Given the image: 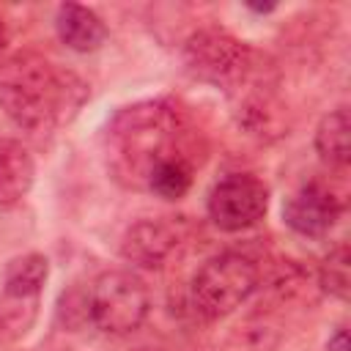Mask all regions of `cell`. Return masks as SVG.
I'll list each match as a JSON object with an SVG mask.
<instances>
[{
    "label": "cell",
    "instance_id": "18",
    "mask_svg": "<svg viewBox=\"0 0 351 351\" xmlns=\"http://www.w3.org/2000/svg\"><path fill=\"white\" fill-rule=\"evenodd\" d=\"M5 47H8V25H5V19H3V14H0V55H3Z\"/></svg>",
    "mask_w": 351,
    "mask_h": 351
},
{
    "label": "cell",
    "instance_id": "6",
    "mask_svg": "<svg viewBox=\"0 0 351 351\" xmlns=\"http://www.w3.org/2000/svg\"><path fill=\"white\" fill-rule=\"evenodd\" d=\"M195 233H197L195 222L181 214L140 217L129 222L126 230L121 233L118 252L134 269L162 271L189 250Z\"/></svg>",
    "mask_w": 351,
    "mask_h": 351
},
{
    "label": "cell",
    "instance_id": "16",
    "mask_svg": "<svg viewBox=\"0 0 351 351\" xmlns=\"http://www.w3.org/2000/svg\"><path fill=\"white\" fill-rule=\"evenodd\" d=\"M58 324L69 332H77L80 326L88 324V285L82 282H71V288H66L58 299Z\"/></svg>",
    "mask_w": 351,
    "mask_h": 351
},
{
    "label": "cell",
    "instance_id": "3",
    "mask_svg": "<svg viewBox=\"0 0 351 351\" xmlns=\"http://www.w3.org/2000/svg\"><path fill=\"white\" fill-rule=\"evenodd\" d=\"M181 60L192 80L222 90L225 99L241 88L280 80V63L271 52L217 22L195 25L181 38Z\"/></svg>",
    "mask_w": 351,
    "mask_h": 351
},
{
    "label": "cell",
    "instance_id": "15",
    "mask_svg": "<svg viewBox=\"0 0 351 351\" xmlns=\"http://www.w3.org/2000/svg\"><path fill=\"white\" fill-rule=\"evenodd\" d=\"M41 310V296H11L0 291V348L22 340Z\"/></svg>",
    "mask_w": 351,
    "mask_h": 351
},
{
    "label": "cell",
    "instance_id": "5",
    "mask_svg": "<svg viewBox=\"0 0 351 351\" xmlns=\"http://www.w3.org/2000/svg\"><path fill=\"white\" fill-rule=\"evenodd\" d=\"M151 315V291L132 269H104L88 282V324L110 337L137 332Z\"/></svg>",
    "mask_w": 351,
    "mask_h": 351
},
{
    "label": "cell",
    "instance_id": "1",
    "mask_svg": "<svg viewBox=\"0 0 351 351\" xmlns=\"http://www.w3.org/2000/svg\"><path fill=\"white\" fill-rule=\"evenodd\" d=\"M110 178L132 192H145L148 178L170 162L203 167L208 137L192 107L176 96H151L118 107L101 132Z\"/></svg>",
    "mask_w": 351,
    "mask_h": 351
},
{
    "label": "cell",
    "instance_id": "12",
    "mask_svg": "<svg viewBox=\"0 0 351 351\" xmlns=\"http://www.w3.org/2000/svg\"><path fill=\"white\" fill-rule=\"evenodd\" d=\"M313 148L321 159V165L337 176L348 170L351 162V115L348 107H335L315 123L313 132Z\"/></svg>",
    "mask_w": 351,
    "mask_h": 351
},
{
    "label": "cell",
    "instance_id": "10",
    "mask_svg": "<svg viewBox=\"0 0 351 351\" xmlns=\"http://www.w3.org/2000/svg\"><path fill=\"white\" fill-rule=\"evenodd\" d=\"M55 36L66 49L77 55H93L107 44L110 27L104 16L90 5L60 3L55 8Z\"/></svg>",
    "mask_w": 351,
    "mask_h": 351
},
{
    "label": "cell",
    "instance_id": "14",
    "mask_svg": "<svg viewBox=\"0 0 351 351\" xmlns=\"http://www.w3.org/2000/svg\"><path fill=\"white\" fill-rule=\"evenodd\" d=\"M315 274V288L318 293L337 299V302H348V291H351V252L346 241H337L335 247H329V252L321 258Z\"/></svg>",
    "mask_w": 351,
    "mask_h": 351
},
{
    "label": "cell",
    "instance_id": "13",
    "mask_svg": "<svg viewBox=\"0 0 351 351\" xmlns=\"http://www.w3.org/2000/svg\"><path fill=\"white\" fill-rule=\"evenodd\" d=\"M49 280V258L44 252H19L3 269V293L11 296H41Z\"/></svg>",
    "mask_w": 351,
    "mask_h": 351
},
{
    "label": "cell",
    "instance_id": "4",
    "mask_svg": "<svg viewBox=\"0 0 351 351\" xmlns=\"http://www.w3.org/2000/svg\"><path fill=\"white\" fill-rule=\"evenodd\" d=\"M261 255L250 250H222L195 269L186 302L203 321L228 318L261 291Z\"/></svg>",
    "mask_w": 351,
    "mask_h": 351
},
{
    "label": "cell",
    "instance_id": "2",
    "mask_svg": "<svg viewBox=\"0 0 351 351\" xmlns=\"http://www.w3.org/2000/svg\"><path fill=\"white\" fill-rule=\"evenodd\" d=\"M90 99V85L77 71L49 58L19 49L0 55V110L33 143H49Z\"/></svg>",
    "mask_w": 351,
    "mask_h": 351
},
{
    "label": "cell",
    "instance_id": "17",
    "mask_svg": "<svg viewBox=\"0 0 351 351\" xmlns=\"http://www.w3.org/2000/svg\"><path fill=\"white\" fill-rule=\"evenodd\" d=\"M324 351H351V340H348V329H346V324H337V326L329 332Z\"/></svg>",
    "mask_w": 351,
    "mask_h": 351
},
{
    "label": "cell",
    "instance_id": "11",
    "mask_svg": "<svg viewBox=\"0 0 351 351\" xmlns=\"http://www.w3.org/2000/svg\"><path fill=\"white\" fill-rule=\"evenodd\" d=\"M36 184V159L22 137H0V208H16Z\"/></svg>",
    "mask_w": 351,
    "mask_h": 351
},
{
    "label": "cell",
    "instance_id": "7",
    "mask_svg": "<svg viewBox=\"0 0 351 351\" xmlns=\"http://www.w3.org/2000/svg\"><path fill=\"white\" fill-rule=\"evenodd\" d=\"M269 186L255 173H228L217 178L206 195V217L222 233H244L269 214Z\"/></svg>",
    "mask_w": 351,
    "mask_h": 351
},
{
    "label": "cell",
    "instance_id": "8",
    "mask_svg": "<svg viewBox=\"0 0 351 351\" xmlns=\"http://www.w3.org/2000/svg\"><path fill=\"white\" fill-rule=\"evenodd\" d=\"M346 214V195L326 178H304L282 200V222L302 239H326Z\"/></svg>",
    "mask_w": 351,
    "mask_h": 351
},
{
    "label": "cell",
    "instance_id": "9",
    "mask_svg": "<svg viewBox=\"0 0 351 351\" xmlns=\"http://www.w3.org/2000/svg\"><path fill=\"white\" fill-rule=\"evenodd\" d=\"M230 118L241 134L261 145L280 143L291 129V110L280 93V80L258 82L228 96Z\"/></svg>",
    "mask_w": 351,
    "mask_h": 351
},
{
    "label": "cell",
    "instance_id": "19",
    "mask_svg": "<svg viewBox=\"0 0 351 351\" xmlns=\"http://www.w3.org/2000/svg\"><path fill=\"white\" fill-rule=\"evenodd\" d=\"M250 11H258V14H271L274 11V5H247Z\"/></svg>",
    "mask_w": 351,
    "mask_h": 351
}]
</instances>
